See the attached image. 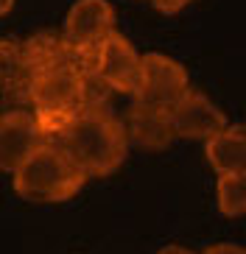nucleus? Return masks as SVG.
Masks as SVG:
<instances>
[{"instance_id":"nucleus-1","label":"nucleus","mask_w":246,"mask_h":254,"mask_svg":"<svg viewBox=\"0 0 246 254\" xmlns=\"http://www.w3.org/2000/svg\"><path fill=\"white\" fill-rule=\"evenodd\" d=\"M98 87L101 81L89 73V64L82 59L34 73L28 104L34 106V118L42 134L53 142L87 106L104 104Z\"/></svg>"},{"instance_id":"nucleus-2","label":"nucleus","mask_w":246,"mask_h":254,"mask_svg":"<svg viewBox=\"0 0 246 254\" xmlns=\"http://www.w3.org/2000/svg\"><path fill=\"white\" fill-rule=\"evenodd\" d=\"M56 145L73 159L84 176H109L126 159V128L104 104L87 106L56 137Z\"/></svg>"},{"instance_id":"nucleus-3","label":"nucleus","mask_w":246,"mask_h":254,"mask_svg":"<svg viewBox=\"0 0 246 254\" xmlns=\"http://www.w3.org/2000/svg\"><path fill=\"white\" fill-rule=\"evenodd\" d=\"M87 176L56 142H42L14 173V190L20 198L37 204H59L73 198Z\"/></svg>"},{"instance_id":"nucleus-4","label":"nucleus","mask_w":246,"mask_h":254,"mask_svg":"<svg viewBox=\"0 0 246 254\" xmlns=\"http://www.w3.org/2000/svg\"><path fill=\"white\" fill-rule=\"evenodd\" d=\"M109 34H115V8L106 0H76L70 6L62 37L87 64H92Z\"/></svg>"},{"instance_id":"nucleus-5","label":"nucleus","mask_w":246,"mask_h":254,"mask_svg":"<svg viewBox=\"0 0 246 254\" xmlns=\"http://www.w3.org/2000/svg\"><path fill=\"white\" fill-rule=\"evenodd\" d=\"M89 73L95 75L104 90L123 92V95H137L143 78V56L134 51L123 34H109L106 42L98 48L95 59L89 64Z\"/></svg>"},{"instance_id":"nucleus-6","label":"nucleus","mask_w":246,"mask_h":254,"mask_svg":"<svg viewBox=\"0 0 246 254\" xmlns=\"http://www.w3.org/2000/svg\"><path fill=\"white\" fill-rule=\"evenodd\" d=\"M187 90H190L187 70L176 59L165 56V53H146L143 56V78L140 90L134 95L137 101L171 109Z\"/></svg>"},{"instance_id":"nucleus-7","label":"nucleus","mask_w":246,"mask_h":254,"mask_svg":"<svg viewBox=\"0 0 246 254\" xmlns=\"http://www.w3.org/2000/svg\"><path fill=\"white\" fill-rule=\"evenodd\" d=\"M42 142H51V140L42 134L34 112H25V109L3 112L0 115V171L14 176L20 171V165Z\"/></svg>"},{"instance_id":"nucleus-8","label":"nucleus","mask_w":246,"mask_h":254,"mask_svg":"<svg viewBox=\"0 0 246 254\" xmlns=\"http://www.w3.org/2000/svg\"><path fill=\"white\" fill-rule=\"evenodd\" d=\"M171 123L173 134L185 137V140H213L227 128V118L204 92L187 90L171 106Z\"/></svg>"},{"instance_id":"nucleus-9","label":"nucleus","mask_w":246,"mask_h":254,"mask_svg":"<svg viewBox=\"0 0 246 254\" xmlns=\"http://www.w3.org/2000/svg\"><path fill=\"white\" fill-rule=\"evenodd\" d=\"M123 128H126V140H132L137 148L146 151H165L176 140L171 123V109L143 104V101L132 104Z\"/></svg>"},{"instance_id":"nucleus-10","label":"nucleus","mask_w":246,"mask_h":254,"mask_svg":"<svg viewBox=\"0 0 246 254\" xmlns=\"http://www.w3.org/2000/svg\"><path fill=\"white\" fill-rule=\"evenodd\" d=\"M34 70L20 39L0 42V98L8 104H28Z\"/></svg>"},{"instance_id":"nucleus-11","label":"nucleus","mask_w":246,"mask_h":254,"mask_svg":"<svg viewBox=\"0 0 246 254\" xmlns=\"http://www.w3.org/2000/svg\"><path fill=\"white\" fill-rule=\"evenodd\" d=\"M207 162L221 173H246V126H227L207 140Z\"/></svg>"},{"instance_id":"nucleus-12","label":"nucleus","mask_w":246,"mask_h":254,"mask_svg":"<svg viewBox=\"0 0 246 254\" xmlns=\"http://www.w3.org/2000/svg\"><path fill=\"white\" fill-rule=\"evenodd\" d=\"M25 48V56L31 62V70L39 73V70H48V67H56V64H67V62H79L82 56L73 53V48L65 42L62 34L56 31H42V34H34L31 39L22 42ZM84 62V59H82Z\"/></svg>"},{"instance_id":"nucleus-13","label":"nucleus","mask_w":246,"mask_h":254,"mask_svg":"<svg viewBox=\"0 0 246 254\" xmlns=\"http://www.w3.org/2000/svg\"><path fill=\"white\" fill-rule=\"evenodd\" d=\"M218 209L227 218L246 215V173H221L216 185Z\"/></svg>"},{"instance_id":"nucleus-14","label":"nucleus","mask_w":246,"mask_h":254,"mask_svg":"<svg viewBox=\"0 0 246 254\" xmlns=\"http://www.w3.org/2000/svg\"><path fill=\"white\" fill-rule=\"evenodd\" d=\"M154 3L157 11H163V14H176V11H182L185 6H190L193 0H151Z\"/></svg>"},{"instance_id":"nucleus-15","label":"nucleus","mask_w":246,"mask_h":254,"mask_svg":"<svg viewBox=\"0 0 246 254\" xmlns=\"http://www.w3.org/2000/svg\"><path fill=\"white\" fill-rule=\"evenodd\" d=\"M201 254H246V249L238 246V243H213Z\"/></svg>"},{"instance_id":"nucleus-16","label":"nucleus","mask_w":246,"mask_h":254,"mask_svg":"<svg viewBox=\"0 0 246 254\" xmlns=\"http://www.w3.org/2000/svg\"><path fill=\"white\" fill-rule=\"evenodd\" d=\"M157 254H193V252L185 249V246H165V249H160Z\"/></svg>"},{"instance_id":"nucleus-17","label":"nucleus","mask_w":246,"mask_h":254,"mask_svg":"<svg viewBox=\"0 0 246 254\" xmlns=\"http://www.w3.org/2000/svg\"><path fill=\"white\" fill-rule=\"evenodd\" d=\"M11 6H14V0H0V17L8 14V11H11Z\"/></svg>"}]
</instances>
